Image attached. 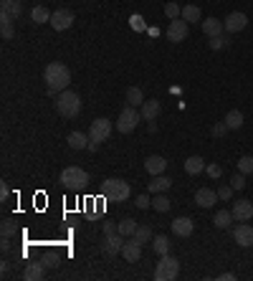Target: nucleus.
Segmentation results:
<instances>
[{"instance_id": "37998d69", "label": "nucleus", "mask_w": 253, "mask_h": 281, "mask_svg": "<svg viewBox=\"0 0 253 281\" xmlns=\"http://www.w3.org/2000/svg\"><path fill=\"white\" fill-rule=\"evenodd\" d=\"M225 134H228V125H225V122L213 125V137H225Z\"/></svg>"}, {"instance_id": "473e14b6", "label": "nucleus", "mask_w": 253, "mask_h": 281, "mask_svg": "<svg viewBox=\"0 0 253 281\" xmlns=\"http://www.w3.org/2000/svg\"><path fill=\"white\" fill-rule=\"evenodd\" d=\"M0 33H3L5 41H10V38L15 36V31H13V21H10V18H0Z\"/></svg>"}, {"instance_id": "0eeeda50", "label": "nucleus", "mask_w": 253, "mask_h": 281, "mask_svg": "<svg viewBox=\"0 0 253 281\" xmlns=\"http://www.w3.org/2000/svg\"><path fill=\"white\" fill-rule=\"evenodd\" d=\"M142 119V112H137V107H127L124 112L119 114V119H117V129L122 132V134H129V132H134L137 129V122Z\"/></svg>"}, {"instance_id": "aec40b11", "label": "nucleus", "mask_w": 253, "mask_h": 281, "mask_svg": "<svg viewBox=\"0 0 253 281\" xmlns=\"http://www.w3.org/2000/svg\"><path fill=\"white\" fill-rule=\"evenodd\" d=\"M139 112H142V119L152 122V119H157V117H159V112H162V104H159L157 99H152V101H144Z\"/></svg>"}, {"instance_id": "bb28decb", "label": "nucleus", "mask_w": 253, "mask_h": 281, "mask_svg": "<svg viewBox=\"0 0 253 281\" xmlns=\"http://www.w3.org/2000/svg\"><path fill=\"white\" fill-rule=\"evenodd\" d=\"M233 213H230V210H218V213H215V218H213V223H215V225H218V228H221V231H225V228H230V223H233Z\"/></svg>"}, {"instance_id": "4c0bfd02", "label": "nucleus", "mask_w": 253, "mask_h": 281, "mask_svg": "<svg viewBox=\"0 0 253 281\" xmlns=\"http://www.w3.org/2000/svg\"><path fill=\"white\" fill-rule=\"evenodd\" d=\"M129 26H132L134 31H139V33L147 31V23H144V18H142V15H132V18H129Z\"/></svg>"}, {"instance_id": "72a5a7b5", "label": "nucleus", "mask_w": 253, "mask_h": 281, "mask_svg": "<svg viewBox=\"0 0 253 281\" xmlns=\"http://www.w3.org/2000/svg\"><path fill=\"white\" fill-rule=\"evenodd\" d=\"M165 15H167L170 21H177V18L183 15V8H180L177 3H167V5H165Z\"/></svg>"}, {"instance_id": "6e6552de", "label": "nucleus", "mask_w": 253, "mask_h": 281, "mask_svg": "<svg viewBox=\"0 0 253 281\" xmlns=\"http://www.w3.org/2000/svg\"><path fill=\"white\" fill-rule=\"evenodd\" d=\"M185 38H188V21H183V18L170 21V26H167V41L180 43V41H185Z\"/></svg>"}, {"instance_id": "a211bd4d", "label": "nucleus", "mask_w": 253, "mask_h": 281, "mask_svg": "<svg viewBox=\"0 0 253 281\" xmlns=\"http://www.w3.org/2000/svg\"><path fill=\"white\" fill-rule=\"evenodd\" d=\"M144 170H147L150 175H162V172L167 170V160L159 157V155L147 157V160H144Z\"/></svg>"}, {"instance_id": "4468645a", "label": "nucleus", "mask_w": 253, "mask_h": 281, "mask_svg": "<svg viewBox=\"0 0 253 281\" xmlns=\"http://www.w3.org/2000/svg\"><path fill=\"white\" fill-rule=\"evenodd\" d=\"M21 13H23V3H21V0H3V3H0V18L15 21Z\"/></svg>"}, {"instance_id": "1a4fd4ad", "label": "nucleus", "mask_w": 253, "mask_h": 281, "mask_svg": "<svg viewBox=\"0 0 253 281\" xmlns=\"http://www.w3.org/2000/svg\"><path fill=\"white\" fill-rule=\"evenodd\" d=\"M51 26H53V31H68L71 26H74V13L71 10H56L53 15H51Z\"/></svg>"}, {"instance_id": "20e7f679", "label": "nucleus", "mask_w": 253, "mask_h": 281, "mask_svg": "<svg viewBox=\"0 0 253 281\" xmlns=\"http://www.w3.org/2000/svg\"><path fill=\"white\" fill-rule=\"evenodd\" d=\"M59 183L63 187H68V190H76V187H84L89 183V172L84 170V167H76V165H71V167H63L61 175H59Z\"/></svg>"}, {"instance_id": "6ab92c4d", "label": "nucleus", "mask_w": 253, "mask_h": 281, "mask_svg": "<svg viewBox=\"0 0 253 281\" xmlns=\"http://www.w3.org/2000/svg\"><path fill=\"white\" fill-rule=\"evenodd\" d=\"M223 31H225V26H223V21H218V18H205V21H203V33H205L208 38L223 36Z\"/></svg>"}, {"instance_id": "f8f14e48", "label": "nucleus", "mask_w": 253, "mask_h": 281, "mask_svg": "<svg viewBox=\"0 0 253 281\" xmlns=\"http://www.w3.org/2000/svg\"><path fill=\"white\" fill-rule=\"evenodd\" d=\"M233 238H236V243H238V246H243V249L253 246V225L241 223L238 228H233Z\"/></svg>"}, {"instance_id": "f257e3e1", "label": "nucleus", "mask_w": 253, "mask_h": 281, "mask_svg": "<svg viewBox=\"0 0 253 281\" xmlns=\"http://www.w3.org/2000/svg\"><path fill=\"white\" fill-rule=\"evenodd\" d=\"M43 81H46V86H48V94H61L68 89V84H71V71H68V66L61 61H51L46 66V71H43Z\"/></svg>"}, {"instance_id": "2eb2a0df", "label": "nucleus", "mask_w": 253, "mask_h": 281, "mask_svg": "<svg viewBox=\"0 0 253 281\" xmlns=\"http://www.w3.org/2000/svg\"><path fill=\"white\" fill-rule=\"evenodd\" d=\"M122 256H124L129 264H137V261L142 258V243L132 236V241H127L124 246H122Z\"/></svg>"}, {"instance_id": "b1692460", "label": "nucleus", "mask_w": 253, "mask_h": 281, "mask_svg": "<svg viewBox=\"0 0 253 281\" xmlns=\"http://www.w3.org/2000/svg\"><path fill=\"white\" fill-rule=\"evenodd\" d=\"M127 104L129 107H142L144 104V94H142L139 86H129L127 89Z\"/></svg>"}, {"instance_id": "412c9836", "label": "nucleus", "mask_w": 253, "mask_h": 281, "mask_svg": "<svg viewBox=\"0 0 253 281\" xmlns=\"http://www.w3.org/2000/svg\"><path fill=\"white\" fill-rule=\"evenodd\" d=\"M170 185H172V180L170 178H165V175H152V180L147 183V190L150 192H165V190H170Z\"/></svg>"}, {"instance_id": "393cba45", "label": "nucleus", "mask_w": 253, "mask_h": 281, "mask_svg": "<svg viewBox=\"0 0 253 281\" xmlns=\"http://www.w3.org/2000/svg\"><path fill=\"white\" fill-rule=\"evenodd\" d=\"M223 122L228 125V129H241V127H243V114H241L238 109H230V112L225 114Z\"/></svg>"}, {"instance_id": "f704fd0d", "label": "nucleus", "mask_w": 253, "mask_h": 281, "mask_svg": "<svg viewBox=\"0 0 253 281\" xmlns=\"http://www.w3.org/2000/svg\"><path fill=\"white\" fill-rule=\"evenodd\" d=\"M134 231H137V223H134V220L132 218H124L122 220V223H119V233H122V236H134Z\"/></svg>"}, {"instance_id": "79ce46f5", "label": "nucleus", "mask_w": 253, "mask_h": 281, "mask_svg": "<svg viewBox=\"0 0 253 281\" xmlns=\"http://www.w3.org/2000/svg\"><path fill=\"white\" fill-rule=\"evenodd\" d=\"M230 195H233V185H221L218 187V198H221V200H230Z\"/></svg>"}, {"instance_id": "9d476101", "label": "nucleus", "mask_w": 253, "mask_h": 281, "mask_svg": "<svg viewBox=\"0 0 253 281\" xmlns=\"http://www.w3.org/2000/svg\"><path fill=\"white\" fill-rule=\"evenodd\" d=\"M223 26H225V33H238L248 26V15H246V13H230V15L223 21Z\"/></svg>"}, {"instance_id": "7c9ffc66", "label": "nucleus", "mask_w": 253, "mask_h": 281, "mask_svg": "<svg viewBox=\"0 0 253 281\" xmlns=\"http://www.w3.org/2000/svg\"><path fill=\"white\" fill-rule=\"evenodd\" d=\"M170 205H172V203H170V198H167V195H162V192H157V195H155V200H152V208H155L157 213H167V210H170Z\"/></svg>"}, {"instance_id": "423d86ee", "label": "nucleus", "mask_w": 253, "mask_h": 281, "mask_svg": "<svg viewBox=\"0 0 253 281\" xmlns=\"http://www.w3.org/2000/svg\"><path fill=\"white\" fill-rule=\"evenodd\" d=\"M109 134H112V122H109L106 117L94 119V122H92V129H89V139H92V142H89V147H86V150L96 152V147H99V145H101Z\"/></svg>"}, {"instance_id": "de8ad7c7", "label": "nucleus", "mask_w": 253, "mask_h": 281, "mask_svg": "<svg viewBox=\"0 0 253 281\" xmlns=\"http://www.w3.org/2000/svg\"><path fill=\"white\" fill-rule=\"evenodd\" d=\"M218 279H221V281H233V279H236V274H221Z\"/></svg>"}, {"instance_id": "c756f323", "label": "nucleus", "mask_w": 253, "mask_h": 281, "mask_svg": "<svg viewBox=\"0 0 253 281\" xmlns=\"http://www.w3.org/2000/svg\"><path fill=\"white\" fill-rule=\"evenodd\" d=\"M170 246H172V243H170L167 236H157V238H152V249L157 251L159 256H167V253H170Z\"/></svg>"}, {"instance_id": "49530a36", "label": "nucleus", "mask_w": 253, "mask_h": 281, "mask_svg": "<svg viewBox=\"0 0 253 281\" xmlns=\"http://www.w3.org/2000/svg\"><path fill=\"white\" fill-rule=\"evenodd\" d=\"M8 192H10V187L3 183V185H0V200H5V198H8Z\"/></svg>"}, {"instance_id": "c85d7f7f", "label": "nucleus", "mask_w": 253, "mask_h": 281, "mask_svg": "<svg viewBox=\"0 0 253 281\" xmlns=\"http://www.w3.org/2000/svg\"><path fill=\"white\" fill-rule=\"evenodd\" d=\"M183 21H188V23H197L200 21V8L197 5H183V15H180Z\"/></svg>"}, {"instance_id": "39448f33", "label": "nucleus", "mask_w": 253, "mask_h": 281, "mask_svg": "<svg viewBox=\"0 0 253 281\" xmlns=\"http://www.w3.org/2000/svg\"><path fill=\"white\" fill-rule=\"evenodd\" d=\"M177 274H180V261L175 258V256H159L157 261V269H155V279L157 281H172L177 279Z\"/></svg>"}, {"instance_id": "5701e85b", "label": "nucleus", "mask_w": 253, "mask_h": 281, "mask_svg": "<svg viewBox=\"0 0 253 281\" xmlns=\"http://www.w3.org/2000/svg\"><path fill=\"white\" fill-rule=\"evenodd\" d=\"M203 170H205V160H203V157L192 155L185 160V172H188V175H200Z\"/></svg>"}, {"instance_id": "58836bf2", "label": "nucleus", "mask_w": 253, "mask_h": 281, "mask_svg": "<svg viewBox=\"0 0 253 281\" xmlns=\"http://www.w3.org/2000/svg\"><path fill=\"white\" fill-rule=\"evenodd\" d=\"M228 43H230V41H228L225 36H215V38H210V48H213V51H221V48H225Z\"/></svg>"}, {"instance_id": "dca6fc26", "label": "nucleus", "mask_w": 253, "mask_h": 281, "mask_svg": "<svg viewBox=\"0 0 253 281\" xmlns=\"http://www.w3.org/2000/svg\"><path fill=\"white\" fill-rule=\"evenodd\" d=\"M195 203H197L200 208H213V205L218 203V192L210 190V187H200V190L195 192Z\"/></svg>"}, {"instance_id": "c03bdc74", "label": "nucleus", "mask_w": 253, "mask_h": 281, "mask_svg": "<svg viewBox=\"0 0 253 281\" xmlns=\"http://www.w3.org/2000/svg\"><path fill=\"white\" fill-rule=\"evenodd\" d=\"M150 205H152L150 195H139V198H137V208H142V210H144V208H150Z\"/></svg>"}, {"instance_id": "e433bc0d", "label": "nucleus", "mask_w": 253, "mask_h": 281, "mask_svg": "<svg viewBox=\"0 0 253 281\" xmlns=\"http://www.w3.org/2000/svg\"><path fill=\"white\" fill-rule=\"evenodd\" d=\"M0 233H3V238H13V236H15V223L5 218L3 225H0Z\"/></svg>"}, {"instance_id": "a878e982", "label": "nucleus", "mask_w": 253, "mask_h": 281, "mask_svg": "<svg viewBox=\"0 0 253 281\" xmlns=\"http://www.w3.org/2000/svg\"><path fill=\"white\" fill-rule=\"evenodd\" d=\"M23 279H26V281L43 279V264H28V266H26V271H23Z\"/></svg>"}, {"instance_id": "cd10ccee", "label": "nucleus", "mask_w": 253, "mask_h": 281, "mask_svg": "<svg viewBox=\"0 0 253 281\" xmlns=\"http://www.w3.org/2000/svg\"><path fill=\"white\" fill-rule=\"evenodd\" d=\"M51 15H53V13H48V8H43V5H35L31 13L33 23H51Z\"/></svg>"}, {"instance_id": "4be33fe9", "label": "nucleus", "mask_w": 253, "mask_h": 281, "mask_svg": "<svg viewBox=\"0 0 253 281\" xmlns=\"http://www.w3.org/2000/svg\"><path fill=\"white\" fill-rule=\"evenodd\" d=\"M66 142H68V147H71V150H86L92 139H89L86 134H81V132H71V134L66 137Z\"/></svg>"}, {"instance_id": "f3484780", "label": "nucleus", "mask_w": 253, "mask_h": 281, "mask_svg": "<svg viewBox=\"0 0 253 281\" xmlns=\"http://www.w3.org/2000/svg\"><path fill=\"white\" fill-rule=\"evenodd\" d=\"M192 231H195V223H192L190 218H175L172 220V233H175V236L188 238V236H192Z\"/></svg>"}, {"instance_id": "2f4dec72", "label": "nucleus", "mask_w": 253, "mask_h": 281, "mask_svg": "<svg viewBox=\"0 0 253 281\" xmlns=\"http://www.w3.org/2000/svg\"><path fill=\"white\" fill-rule=\"evenodd\" d=\"M134 238H137L139 243H150V241H152V228H150V225H137Z\"/></svg>"}, {"instance_id": "ddd939ff", "label": "nucleus", "mask_w": 253, "mask_h": 281, "mask_svg": "<svg viewBox=\"0 0 253 281\" xmlns=\"http://www.w3.org/2000/svg\"><path fill=\"white\" fill-rule=\"evenodd\" d=\"M122 246H124V236H122V233H112V236L104 238L101 251H104L106 256H117V253H122Z\"/></svg>"}, {"instance_id": "f03ea898", "label": "nucleus", "mask_w": 253, "mask_h": 281, "mask_svg": "<svg viewBox=\"0 0 253 281\" xmlns=\"http://www.w3.org/2000/svg\"><path fill=\"white\" fill-rule=\"evenodd\" d=\"M56 112L61 114L63 119H74V117H79V112H81V96L76 92H61L56 96Z\"/></svg>"}, {"instance_id": "a18cd8bd", "label": "nucleus", "mask_w": 253, "mask_h": 281, "mask_svg": "<svg viewBox=\"0 0 253 281\" xmlns=\"http://www.w3.org/2000/svg\"><path fill=\"white\" fill-rule=\"evenodd\" d=\"M112 233H119V225L117 223H104V236H112Z\"/></svg>"}, {"instance_id": "c9c22d12", "label": "nucleus", "mask_w": 253, "mask_h": 281, "mask_svg": "<svg viewBox=\"0 0 253 281\" xmlns=\"http://www.w3.org/2000/svg\"><path fill=\"white\" fill-rule=\"evenodd\" d=\"M238 172H243V175H251L253 172V157L251 155H246V157L238 160Z\"/></svg>"}, {"instance_id": "9b49d317", "label": "nucleus", "mask_w": 253, "mask_h": 281, "mask_svg": "<svg viewBox=\"0 0 253 281\" xmlns=\"http://www.w3.org/2000/svg\"><path fill=\"white\" fill-rule=\"evenodd\" d=\"M230 213H233V218L238 223H246V220L253 218V203L251 200H238V203H233Z\"/></svg>"}, {"instance_id": "ea45409f", "label": "nucleus", "mask_w": 253, "mask_h": 281, "mask_svg": "<svg viewBox=\"0 0 253 281\" xmlns=\"http://www.w3.org/2000/svg\"><path fill=\"white\" fill-rule=\"evenodd\" d=\"M230 185H233V190H243V187H246V175H243V172H236V175L230 178Z\"/></svg>"}, {"instance_id": "a19ab883", "label": "nucleus", "mask_w": 253, "mask_h": 281, "mask_svg": "<svg viewBox=\"0 0 253 281\" xmlns=\"http://www.w3.org/2000/svg\"><path fill=\"white\" fill-rule=\"evenodd\" d=\"M205 172H208L213 180H218V178L223 175V167H221V165H205Z\"/></svg>"}, {"instance_id": "7ed1b4c3", "label": "nucleus", "mask_w": 253, "mask_h": 281, "mask_svg": "<svg viewBox=\"0 0 253 281\" xmlns=\"http://www.w3.org/2000/svg\"><path fill=\"white\" fill-rule=\"evenodd\" d=\"M101 195L106 200H112V203H124L127 198L132 195V187H129V183L119 180V178H109V180L101 183Z\"/></svg>"}]
</instances>
